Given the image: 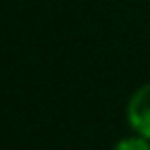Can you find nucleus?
<instances>
[{"label": "nucleus", "instance_id": "f257e3e1", "mask_svg": "<svg viewBox=\"0 0 150 150\" xmlns=\"http://www.w3.org/2000/svg\"><path fill=\"white\" fill-rule=\"evenodd\" d=\"M126 119L135 135L150 139V84L139 86L130 95L126 106Z\"/></svg>", "mask_w": 150, "mask_h": 150}, {"label": "nucleus", "instance_id": "f03ea898", "mask_svg": "<svg viewBox=\"0 0 150 150\" xmlns=\"http://www.w3.org/2000/svg\"><path fill=\"white\" fill-rule=\"evenodd\" d=\"M112 150H150V139L141 135H132V137H124L115 144Z\"/></svg>", "mask_w": 150, "mask_h": 150}]
</instances>
